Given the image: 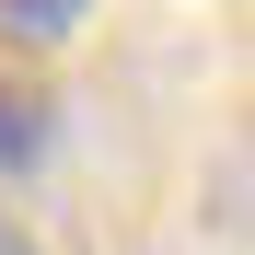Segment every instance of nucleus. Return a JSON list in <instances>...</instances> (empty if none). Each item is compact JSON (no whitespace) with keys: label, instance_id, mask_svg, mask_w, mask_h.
I'll list each match as a JSON object with an SVG mask.
<instances>
[{"label":"nucleus","instance_id":"f257e3e1","mask_svg":"<svg viewBox=\"0 0 255 255\" xmlns=\"http://www.w3.org/2000/svg\"><path fill=\"white\" fill-rule=\"evenodd\" d=\"M47 151H58V105L35 81H0V174H35Z\"/></svg>","mask_w":255,"mask_h":255},{"label":"nucleus","instance_id":"f03ea898","mask_svg":"<svg viewBox=\"0 0 255 255\" xmlns=\"http://www.w3.org/2000/svg\"><path fill=\"white\" fill-rule=\"evenodd\" d=\"M93 0H0V47H58Z\"/></svg>","mask_w":255,"mask_h":255},{"label":"nucleus","instance_id":"7ed1b4c3","mask_svg":"<svg viewBox=\"0 0 255 255\" xmlns=\"http://www.w3.org/2000/svg\"><path fill=\"white\" fill-rule=\"evenodd\" d=\"M0 255H47V244H35V232L12 221V209H0Z\"/></svg>","mask_w":255,"mask_h":255}]
</instances>
